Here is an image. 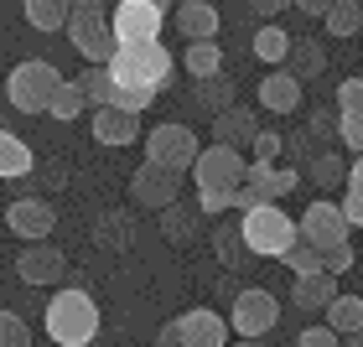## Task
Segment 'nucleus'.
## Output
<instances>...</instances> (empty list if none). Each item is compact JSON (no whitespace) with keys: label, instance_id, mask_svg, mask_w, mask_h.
Returning a JSON list of instances; mask_svg holds the SVG:
<instances>
[{"label":"nucleus","instance_id":"a878e982","mask_svg":"<svg viewBox=\"0 0 363 347\" xmlns=\"http://www.w3.org/2000/svg\"><path fill=\"white\" fill-rule=\"evenodd\" d=\"M286 62L291 68L286 73H296L306 84V78H317L322 68H327V52H322V42H311V37H301V42H291V52H286Z\"/></svg>","mask_w":363,"mask_h":347},{"label":"nucleus","instance_id":"9b49d317","mask_svg":"<svg viewBox=\"0 0 363 347\" xmlns=\"http://www.w3.org/2000/svg\"><path fill=\"white\" fill-rule=\"evenodd\" d=\"M16 275H21V285H57V280L68 275V254H62L52 239H37V244H26V249L16 254Z\"/></svg>","mask_w":363,"mask_h":347},{"label":"nucleus","instance_id":"f8f14e48","mask_svg":"<svg viewBox=\"0 0 363 347\" xmlns=\"http://www.w3.org/2000/svg\"><path fill=\"white\" fill-rule=\"evenodd\" d=\"M6 228H11L16 239H26V244L52 239V228H57V207L47 203V197H16V203L6 207Z\"/></svg>","mask_w":363,"mask_h":347},{"label":"nucleus","instance_id":"72a5a7b5","mask_svg":"<svg viewBox=\"0 0 363 347\" xmlns=\"http://www.w3.org/2000/svg\"><path fill=\"white\" fill-rule=\"evenodd\" d=\"M223 212H234V192H223V187H197V218H223Z\"/></svg>","mask_w":363,"mask_h":347},{"label":"nucleus","instance_id":"aec40b11","mask_svg":"<svg viewBox=\"0 0 363 347\" xmlns=\"http://www.w3.org/2000/svg\"><path fill=\"white\" fill-rule=\"evenodd\" d=\"M37 171V156H31V145L16 135V130L0 125V181H26Z\"/></svg>","mask_w":363,"mask_h":347},{"label":"nucleus","instance_id":"6e6552de","mask_svg":"<svg viewBox=\"0 0 363 347\" xmlns=\"http://www.w3.org/2000/svg\"><path fill=\"white\" fill-rule=\"evenodd\" d=\"M348 218H342L337 203H327V197H317L301 218H296V239L311 244V249H333V244H348Z\"/></svg>","mask_w":363,"mask_h":347},{"label":"nucleus","instance_id":"7c9ffc66","mask_svg":"<svg viewBox=\"0 0 363 347\" xmlns=\"http://www.w3.org/2000/svg\"><path fill=\"white\" fill-rule=\"evenodd\" d=\"M192 228H197V212H192V207H182V203L161 207V234H167V239L187 244V239H192Z\"/></svg>","mask_w":363,"mask_h":347},{"label":"nucleus","instance_id":"cd10ccee","mask_svg":"<svg viewBox=\"0 0 363 347\" xmlns=\"http://www.w3.org/2000/svg\"><path fill=\"white\" fill-rule=\"evenodd\" d=\"M84 109H89V104H84V89H78L73 78H62V84L52 89V98H47V114H52V120H62V125L78 120Z\"/></svg>","mask_w":363,"mask_h":347},{"label":"nucleus","instance_id":"7ed1b4c3","mask_svg":"<svg viewBox=\"0 0 363 347\" xmlns=\"http://www.w3.org/2000/svg\"><path fill=\"white\" fill-rule=\"evenodd\" d=\"M114 84H140V89H151L161 93L172 84V52L161 42H140V47H114V57L104 62Z\"/></svg>","mask_w":363,"mask_h":347},{"label":"nucleus","instance_id":"c85d7f7f","mask_svg":"<svg viewBox=\"0 0 363 347\" xmlns=\"http://www.w3.org/2000/svg\"><path fill=\"white\" fill-rule=\"evenodd\" d=\"M73 84L84 89V104H94V109H104L114 98V78H109L104 62H99V68H84V78H73Z\"/></svg>","mask_w":363,"mask_h":347},{"label":"nucleus","instance_id":"2f4dec72","mask_svg":"<svg viewBox=\"0 0 363 347\" xmlns=\"http://www.w3.org/2000/svg\"><path fill=\"white\" fill-rule=\"evenodd\" d=\"M156 98H161V93L140 89V84H114V98H109V104H114V109H125V114H145V109L156 104Z\"/></svg>","mask_w":363,"mask_h":347},{"label":"nucleus","instance_id":"8fccbe9b","mask_svg":"<svg viewBox=\"0 0 363 347\" xmlns=\"http://www.w3.org/2000/svg\"><path fill=\"white\" fill-rule=\"evenodd\" d=\"M145 6H156V11H172V0H145Z\"/></svg>","mask_w":363,"mask_h":347},{"label":"nucleus","instance_id":"dca6fc26","mask_svg":"<svg viewBox=\"0 0 363 347\" xmlns=\"http://www.w3.org/2000/svg\"><path fill=\"white\" fill-rule=\"evenodd\" d=\"M94 140L109 145V151H120V145L140 140V114H125V109H114V104L94 109Z\"/></svg>","mask_w":363,"mask_h":347},{"label":"nucleus","instance_id":"6ab92c4d","mask_svg":"<svg viewBox=\"0 0 363 347\" xmlns=\"http://www.w3.org/2000/svg\"><path fill=\"white\" fill-rule=\"evenodd\" d=\"M255 114L250 109H239V104H228L223 114H213V145H234V151H244V145L255 140Z\"/></svg>","mask_w":363,"mask_h":347},{"label":"nucleus","instance_id":"3c124183","mask_svg":"<svg viewBox=\"0 0 363 347\" xmlns=\"http://www.w3.org/2000/svg\"><path fill=\"white\" fill-rule=\"evenodd\" d=\"M296 347H311V342H296ZM322 347H342V342H322Z\"/></svg>","mask_w":363,"mask_h":347},{"label":"nucleus","instance_id":"0eeeda50","mask_svg":"<svg viewBox=\"0 0 363 347\" xmlns=\"http://www.w3.org/2000/svg\"><path fill=\"white\" fill-rule=\"evenodd\" d=\"M161 26H167V11L145 6V0H120V6L109 11V37H114V47L161 42Z\"/></svg>","mask_w":363,"mask_h":347},{"label":"nucleus","instance_id":"de8ad7c7","mask_svg":"<svg viewBox=\"0 0 363 347\" xmlns=\"http://www.w3.org/2000/svg\"><path fill=\"white\" fill-rule=\"evenodd\" d=\"M228 347H265V342H255V337H239V342H228Z\"/></svg>","mask_w":363,"mask_h":347},{"label":"nucleus","instance_id":"79ce46f5","mask_svg":"<svg viewBox=\"0 0 363 347\" xmlns=\"http://www.w3.org/2000/svg\"><path fill=\"white\" fill-rule=\"evenodd\" d=\"M363 109V78H342L337 84V114H353Z\"/></svg>","mask_w":363,"mask_h":347},{"label":"nucleus","instance_id":"393cba45","mask_svg":"<svg viewBox=\"0 0 363 347\" xmlns=\"http://www.w3.org/2000/svg\"><path fill=\"white\" fill-rule=\"evenodd\" d=\"M68 6H73V0H21L31 31H57V26H68Z\"/></svg>","mask_w":363,"mask_h":347},{"label":"nucleus","instance_id":"4468645a","mask_svg":"<svg viewBox=\"0 0 363 347\" xmlns=\"http://www.w3.org/2000/svg\"><path fill=\"white\" fill-rule=\"evenodd\" d=\"M177 347H228V322L208 306H192L177 317Z\"/></svg>","mask_w":363,"mask_h":347},{"label":"nucleus","instance_id":"5701e85b","mask_svg":"<svg viewBox=\"0 0 363 347\" xmlns=\"http://www.w3.org/2000/svg\"><path fill=\"white\" fill-rule=\"evenodd\" d=\"M192 104H197V109H203L208 120H213V114H223L228 104H234V84H228L223 73H213V78H197V89H192Z\"/></svg>","mask_w":363,"mask_h":347},{"label":"nucleus","instance_id":"c9c22d12","mask_svg":"<svg viewBox=\"0 0 363 347\" xmlns=\"http://www.w3.org/2000/svg\"><path fill=\"white\" fill-rule=\"evenodd\" d=\"M311 181H317V187H348V166H342L337 156H317L311 161Z\"/></svg>","mask_w":363,"mask_h":347},{"label":"nucleus","instance_id":"9d476101","mask_svg":"<svg viewBox=\"0 0 363 347\" xmlns=\"http://www.w3.org/2000/svg\"><path fill=\"white\" fill-rule=\"evenodd\" d=\"M275 322H280V301L270 290H239L234 295V311H228V326H234L239 337H265L275 332Z\"/></svg>","mask_w":363,"mask_h":347},{"label":"nucleus","instance_id":"2eb2a0df","mask_svg":"<svg viewBox=\"0 0 363 347\" xmlns=\"http://www.w3.org/2000/svg\"><path fill=\"white\" fill-rule=\"evenodd\" d=\"M296 166H275V161H250V171H244V187H250L259 203H280L286 192H296Z\"/></svg>","mask_w":363,"mask_h":347},{"label":"nucleus","instance_id":"e433bc0d","mask_svg":"<svg viewBox=\"0 0 363 347\" xmlns=\"http://www.w3.org/2000/svg\"><path fill=\"white\" fill-rule=\"evenodd\" d=\"M0 347H31V326L16 311H0Z\"/></svg>","mask_w":363,"mask_h":347},{"label":"nucleus","instance_id":"c03bdc74","mask_svg":"<svg viewBox=\"0 0 363 347\" xmlns=\"http://www.w3.org/2000/svg\"><path fill=\"white\" fill-rule=\"evenodd\" d=\"M250 11H255V16H265V21H275L280 11H291V0H250Z\"/></svg>","mask_w":363,"mask_h":347},{"label":"nucleus","instance_id":"473e14b6","mask_svg":"<svg viewBox=\"0 0 363 347\" xmlns=\"http://www.w3.org/2000/svg\"><path fill=\"white\" fill-rule=\"evenodd\" d=\"M130 239H135V228H130L125 212H104V223H99V244H104V249H130Z\"/></svg>","mask_w":363,"mask_h":347},{"label":"nucleus","instance_id":"09e8293b","mask_svg":"<svg viewBox=\"0 0 363 347\" xmlns=\"http://www.w3.org/2000/svg\"><path fill=\"white\" fill-rule=\"evenodd\" d=\"M342 347H363V332H348V342H342Z\"/></svg>","mask_w":363,"mask_h":347},{"label":"nucleus","instance_id":"f3484780","mask_svg":"<svg viewBox=\"0 0 363 347\" xmlns=\"http://www.w3.org/2000/svg\"><path fill=\"white\" fill-rule=\"evenodd\" d=\"M172 11H177V31H182L187 42L218 37V26H223V16H218L213 0H182V6H172Z\"/></svg>","mask_w":363,"mask_h":347},{"label":"nucleus","instance_id":"37998d69","mask_svg":"<svg viewBox=\"0 0 363 347\" xmlns=\"http://www.w3.org/2000/svg\"><path fill=\"white\" fill-rule=\"evenodd\" d=\"M342 218H348V228H363V192L358 187H342Z\"/></svg>","mask_w":363,"mask_h":347},{"label":"nucleus","instance_id":"412c9836","mask_svg":"<svg viewBox=\"0 0 363 347\" xmlns=\"http://www.w3.org/2000/svg\"><path fill=\"white\" fill-rule=\"evenodd\" d=\"M291 301L301 306V311H327V301H337V275H296V285H291Z\"/></svg>","mask_w":363,"mask_h":347},{"label":"nucleus","instance_id":"20e7f679","mask_svg":"<svg viewBox=\"0 0 363 347\" xmlns=\"http://www.w3.org/2000/svg\"><path fill=\"white\" fill-rule=\"evenodd\" d=\"M68 42H73V52L84 57L89 68H99V62L114 57L109 6H104V0H73V6H68Z\"/></svg>","mask_w":363,"mask_h":347},{"label":"nucleus","instance_id":"39448f33","mask_svg":"<svg viewBox=\"0 0 363 347\" xmlns=\"http://www.w3.org/2000/svg\"><path fill=\"white\" fill-rule=\"evenodd\" d=\"M57 84H62V73L52 68V62L26 57V62H16V68H11L6 98H11V109H21V114H47V98H52Z\"/></svg>","mask_w":363,"mask_h":347},{"label":"nucleus","instance_id":"a211bd4d","mask_svg":"<svg viewBox=\"0 0 363 347\" xmlns=\"http://www.w3.org/2000/svg\"><path fill=\"white\" fill-rule=\"evenodd\" d=\"M255 93H259V109H270V114H296L301 109V78L286 73V68H275Z\"/></svg>","mask_w":363,"mask_h":347},{"label":"nucleus","instance_id":"ea45409f","mask_svg":"<svg viewBox=\"0 0 363 347\" xmlns=\"http://www.w3.org/2000/svg\"><path fill=\"white\" fill-rule=\"evenodd\" d=\"M337 140L348 145V151H358V156H363V109L337 114Z\"/></svg>","mask_w":363,"mask_h":347},{"label":"nucleus","instance_id":"4c0bfd02","mask_svg":"<svg viewBox=\"0 0 363 347\" xmlns=\"http://www.w3.org/2000/svg\"><path fill=\"white\" fill-rule=\"evenodd\" d=\"M218 254L228 270H239V264H250V249H244V239H239V228H223L218 234Z\"/></svg>","mask_w":363,"mask_h":347},{"label":"nucleus","instance_id":"49530a36","mask_svg":"<svg viewBox=\"0 0 363 347\" xmlns=\"http://www.w3.org/2000/svg\"><path fill=\"white\" fill-rule=\"evenodd\" d=\"M348 187H358V192H363V156H358L353 166H348Z\"/></svg>","mask_w":363,"mask_h":347},{"label":"nucleus","instance_id":"1a4fd4ad","mask_svg":"<svg viewBox=\"0 0 363 347\" xmlns=\"http://www.w3.org/2000/svg\"><path fill=\"white\" fill-rule=\"evenodd\" d=\"M244 171H250V161H244V151H234V145H208V151H197V161H192L197 187L234 192V187H244Z\"/></svg>","mask_w":363,"mask_h":347},{"label":"nucleus","instance_id":"c756f323","mask_svg":"<svg viewBox=\"0 0 363 347\" xmlns=\"http://www.w3.org/2000/svg\"><path fill=\"white\" fill-rule=\"evenodd\" d=\"M322 21H327V31H333V37H358L363 6H358V0H333V11H327Z\"/></svg>","mask_w":363,"mask_h":347},{"label":"nucleus","instance_id":"ddd939ff","mask_svg":"<svg viewBox=\"0 0 363 347\" xmlns=\"http://www.w3.org/2000/svg\"><path fill=\"white\" fill-rule=\"evenodd\" d=\"M177 192H182V176L167 171V166H156V161H145L140 171H130V197H135L140 207H172L177 203Z\"/></svg>","mask_w":363,"mask_h":347},{"label":"nucleus","instance_id":"4be33fe9","mask_svg":"<svg viewBox=\"0 0 363 347\" xmlns=\"http://www.w3.org/2000/svg\"><path fill=\"white\" fill-rule=\"evenodd\" d=\"M182 68H187L192 78H213V73H223V47H218V37L187 42V52H182Z\"/></svg>","mask_w":363,"mask_h":347},{"label":"nucleus","instance_id":"f257e3e1","mask_svg":"<svg viewBox=\"0 0 363 347\" xmlns=\"http://www.w3.org/2000/svg\"><path fill=\"white\" fill-rule=\"evenodd\" d=\"M47 337L57 347H89L99 337V301L84 290V285H68L47 301Z\"/></svg>","mask_w":363,"mask_h":347},{"label":"nucleus","instance_id":"a19ab883","mask_svg":"<svg viewBox=\"0 0 363 347\" xmlns=\"http://www.w3.org/2000/svg\"><path fill=\"white\" fill-rule=\"evenodd\" d=\"M280 145H286V135H280V130H255L250 156H255V161H275V156H280Z\"/></svg>","mask_w":363,"mask_h":347},{"label":"nucleus","instance_id":"423d86ee","mask_svg":"<svg viewBox=\"0 0 363 347\" xmlns=\"http://www.w3.org/2000/svg\"><path fill=\"white\" fill-rule=\"evenodd\" d=\"M145 161H156V166H167V171H192V161H197V151H203V145H197V135L187 125H156V130H145Z\"/></svg>","mask_w":363,"mask_h":347},{"label":"nucleus","instance_id":"f03ea898","mask_svg":"<svg viewBox=\"0 0 363 347\" xmlns=\"http://www.w3.org/2000/svg\"><path fill=\"white\" fill-rule=\"evenodd\" d=\"M234 228H239L250 259H255V254H259V259H280V254L296 244V218H291V212H280L275 203H255Z\"/></svg>","mask_w":363,"mask_h":347},{"label":"nucleus","instance_id":"f704fd0d","mask_svg":"<svg viewBox=\"0 0 363 347\" xmlns=\"http://www.w3.org/2000/svg\"><path fill=\"white\" fill-rule=\"evenodd\" d=\"M280 259L291 264V275H317V270H322V249H311V244H301V239H296Z\"/></svg>","mask_w":363,"mask_h":347},{"label":"nucleus","instance_id":"bb28decb","mask_svg":"<svg viewBox=\"0 0 363 347\" xmlns=\"http://www.w3.org/2000/svg\"><path fill=\"white\" fill-rule=\"evenodd\" d=\"M286 52H291V31H286V26L265 21V26L255 31V57H259V62H270V68H280V62H286Z\"/></svg>","mask_w":363,"mask_h":347},{"label":"nucleus","instance_id":"b1692460","mask_svg":"<svg viewBox=\"0 0 363 347\" xmlns=\"http://www.w3.org/2000/svg\"><path fill=\"white\" fill-rule=\"evenodd\" d=\"M327 326H333L337 337H348V332H363V295H337V301H327Z\"/></svg>","mask_w":363,"mask_h":347},{"label":"nucleus","instance_id":"58836bf2","mask_svg":"<svg viewBox=\"0 0 363 347\" xmlns=\"http://www.w3.org/2000/svg\"><path fill=\"white\" fill-rule=\"evenodd\" d=\"M353 264H358L353 239H348V244H333V249H322V270H327V275H348Z\"/></svg>","mask_w":363,"mask_h":347},{"label":"nucleus","instance_id":"a18cd8bd","mask_svg":"<svg viewBox=\"0 0 363 347\" xmlns=\"http://www.w3.org/2000/svg\"><path fill=\"white\" fill-rule=\"evenodd\" d=\"M291 11H301V16H327V11H333V0H291Z\"/></svg>","mask_w":363,"mask_h":347}]
</instances>
